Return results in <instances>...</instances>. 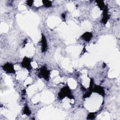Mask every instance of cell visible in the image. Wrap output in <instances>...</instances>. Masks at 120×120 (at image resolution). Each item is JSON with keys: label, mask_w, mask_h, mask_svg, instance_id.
I'll use <instances>...</instances> for the list:
<instances>
[{"label": "cell", "mask_w": 120, "mask_h": 120, "mask_svg": "<svg viewBox=\"0 0 120 120\" xmlns=\"http://www.w3.org/2000/svg\"><path fill=\"white\" fill-rule=\"evenodd\" d=\"M41 42H42V51L43 52H44L46 50L47 42H46L45 37L43 35H42V36Z\"/></svg>", "instance_id": "7"}, {"label": "cell", "mask_w": 120, "mask_h": 120, "mask_svg": "<svg viewBox=\"0 0 120 120\" xmlns=\"http://www.w3.org/2000/svg\"><path fill=\"white\" fill-rule=\"evenodd\" d=\"M33 0H27V4L28 5H29V6H31L32 4H33Z\"/></svg>", "instance_id": "13"}, {"label": "cell", "mask_w": 120, "mask_h": 120, "mask_svg": "<svg viewBox=\"0 0 120 120\" xmlns=\"http://www.w3.org/2000/svg\"><path fill=\"white\" fill-rule=\"evenodd\" d=\"M3 69L7 73H15V70L14 69V67L12 64L7 63L2 67Z\"/></svg>", "instance_id": "2"}, {"label": "cell", "mask_w": 120, "mask_h": 120, "mask_svg": "<svg viewBox=\"0 0 120 120\" xmlns=\"http://www.w3.org/2000/svg\"><path fill=\"white\" fill-rule=\"evenodd\" d=\"M92 90L94 92L98 93V94L102 96L105 95V91H104V89L100 86H95L93 88Z\"/></svg>", "instance_id": "5"}, {"label": "cell", "mask_w": 120, "mask_h": 120, "mask_svg": "<svg viewBox=\"0 0 120 120\" xmlns=\"http://www.w3.org/2000/svg\"><path fill=\"white\" fill-rule=\"evenodd\" d=\"M59 97L60 99H63L65 97H68L69 98H73L70 90L67 87L63 88L61 90L60 92L59 93Z\"/></svg>", "instance_id": "1"}, {"label": "cell", "mask_w": 120, "mask_h": 120, "mask_svg": "<svg viewBox=\"0 0 120 120\" xmlns=\"http://www.w3.org/2000/svg\"><path fill=\"white\" fill-rule=\"evenodd\" d=\"M30 61L31 60L29 58L25 57L22 62V65L23 67L27 68L28 70H30L31 68Z\"/></svg>", "instance_id": "3"}, {"label": "cell", "mask_w": 120, "mask_h": 120, "mask_svg": "<svg viewBox=\"0 0 120 120\" xmlns=\"http://www.w3.org/2000/svg\"><path fill=\"white\" fill-rule=\"evenodd\" d=\"M95 118V115L94 113H90L88 116V119H93Z\"/></svg>", "instance_id": "12"}, {"label": "cell", "mask_w": 120, "mask_h": 120, "mask_svg": "<svg viewBox=\"0 0 120 120\" xmlns=\"http://www.w3.org/2000/svg\"><path fill=\"white\" fill-rule=\"evenodd\" d=\"M92 37V35L91 34V33L90 32H85L82 35V38L86 41H90L91 38Z\"/></svg>", "instance_id": "8"}, {"label": "cell", "mask_w": 120, "mask_h": 120, "mask_svg": "<svg viewBox=\"0 0 120 120\" xmlns=\"http://www.w3.org/2000/svg\"><path fill=\"white\" fill-rule=\"evenodd\" d=\"M96 2H97V4L98 6L99 7V8L101 9H103V8H104L105 7V5L104 1H103V0H96Z\"/></svg>", "instance_id": "9"}, {"label": "cell", "mask_w": 120, "mask_h": 120, "mask_svg": "<svg viewBox=\"0 0 120 120\" xmlns=\"http://www.w3.org/2000/svg\"><path fill=\"white\" fill-rule=\"evenodd\" d=\"M23 113L25 114H27V115H29V114H30V112L29 110V108L27 106V105H26L24 108Z\"/></svg>", "instance_id": "11"}, {"label": "cell", "mask_w": 120, "mask_h": 120, "mask_svg": "<svg viewBox=\"0 0 120 120\" xmlns=\"http://www.w3.org/2000/svg\"><path fill=\"white\" fill-rule=\"evenodd\" d=\"M42 2L44 6L46 7H50L52 6V3L49 0H43Z\"/></svg>", "instance_id": "10"}, {"label": "cell", "mask_w": 120, "mask_h": 120, "mask_svg": "<svg viewBox=\"0 0 120 120\" xmlns=\"http://www.w3.org/2000/svg\"><path fill=\"white\" fill-rule=\"evenodd\" d=\"M109 19V16L108 15V9L106 6H105L104 10L103 11V16L102 19V22L104 24H106Z\"/></svg>", "instance_id": "6"}, {"label": "cell", "mask_w": 120, "mask_h": 120, "mask_svg": "<svg viewBox=\"0 0 120 120\" xmlns=\"http://www.w3.org/2000/svg\"><path fill=\"white\" fill-rule=\"evenodd\" d=\"M41 76L45 79H48L49 78V71L46 69L45 67H43L41 68L40 70Z\"/></svg>", "instance_id": "4"}]
</instances>
